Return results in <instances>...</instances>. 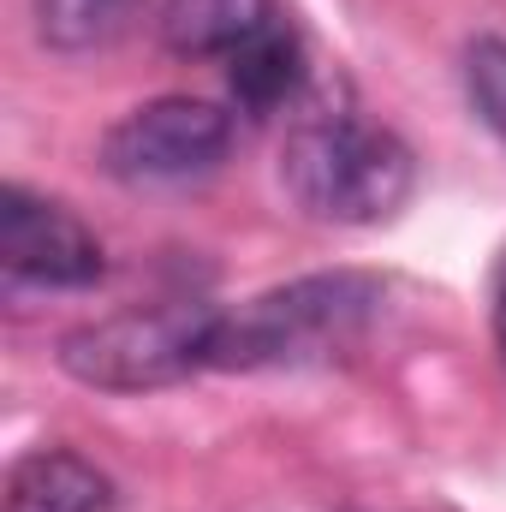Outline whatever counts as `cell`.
I'll return each instance as SVG.
<instances>
[{"mask_svg":"<svg viewBox=\"0 0 506 512\" xmlns=\"http://www.w3.org/2000/svg\"><path fill=\"white\" fill-rule=\"evenodd\" d=\"M0 268L18 286H96L102 245L72 209L24 185H6L0 191Z\"/></svg>","mask_w":506,"mask_h":512,"instance_id":"5b68a950","label":"cell"},{"mask_svg":"<svg viewBox=\"0 0 506 512\" xmlns=\"http://www.w3.org/2000/svg\"><path fill=\"white\" fill-rule=\"evenodd\" d=\"M108 477L60 447L24 453L6 477V512H108Z\"/></svg>","mask_w":506,"mask_h":512,"instance_id":"52a82bcc","label":"cell"},{"mask_svg":"<svg viewBox=\"0 0 506 512\" xmlns=\"http://www.w3.org/2000/svg\"><path fill=\"white\" fill-rule=\"evenodd\" d=\"M233 143V114H221L203 96H155L131 108L120 126L102 137V167L120 185H185L221 167Z\"/></svg>","mask_w":506,"mask_h":512,"instance_id":"277c9868","label":"cell"},{"mask_svg":"<svg viewBox=\"0 0 506 512\" xmlns=\"http://www.w3.org/2000/svg\"><path fill=\"white\" fill-rule=\"evenodd\" d=\"M221 334L215 304H155V310H120L102 322H84L60 340V370L102 393H155L179 387L209 370Z\"/></svg>","mask_w":506,"mask_h":512,"instance_id":"3957f363","label":"cell"},{"mask_svg":"<svg viewBox=\"0 0 506 512\" xmlns=\"http://www.w3.org/2000/svg\"><path fill=\"white\" fill-rule=\"evenodd\" d=\"M298 84H304V48L280 24L256 30L239 54H227V90H233V102L245 114H256V120L274 114V108H286L298 96Z\"/></svg>","mask_w":506,"mask_h":512,"instance_id":"ba28073f","label":"cell"},{"mask_svg":"<svg viewBox=\"0 0 506 512\" xmlns=\"http://www.w3.org/2000/svg\"><path fill=\"white\" fill-rule=\"evenodd\" d=\"M465 96H471L477 120L506 143V42L501 36H477L465 48Z\"/></svg>","mask_w":506,"mask_h":512,"instance_id":"30bf717a","label":"cell"},{"mask_svg":"<svg viewBox=\"0 0 506 512\" xmlns=\"http://www.w3.org/2000/svg\"><path fill=\"white\" fill-rule=\"evenodd\" d=\"M489 322H495V346L506 364V251L495 256V274H489Z\"/></svg>","mask_w":506,"mask_h":512,"instance_id":"8fae6325","label":"cell"},{"mask_svg":"<svg viewBox=\"0 0 506 512\" xmlns=\"http://www.w3.org/2000/svg\"><path fill=\"white\" fill-rule=\"evenodd\" d=\"M417 161L387 126L358 114H304L286 131L280 185L286 197L334 227H376L411 197Z\"/></svg>","mask_w":506,"mask_h":512,"instance_id":"7a4b0ae2","label":"cell"},{"mask_svg":"<svg viewBox=\"0 0 506 512\" xmlns=\"http://www.w3.org/2000/svg\"><path fill=\"white\" fill-rule=\"evenodd\" d=\"M381 310L376 274H304L274 292H262L239 310H221L215 358L209 370H304V364H334L352 352Z\"/></svg>","mask_w":506,"mask_h":512,"instance_id":"6da1fadb","label":"cell"},{"mask_svg":"<svg viewBox=\"0 0 506 512\" xmlns=\"http://www.w3.org/2000/svg\"><path fill=\"white\" fill-rule=\"evenodd\" d=\"M137 0H36V30L60 54H90L131 24Z\"/></svg>","mask_w":506,"mask_h":512,"instance_id":"9c48e42d","label":"cell"},{"mask_svg":"<svg viewBox=\"0 0 506 512\" xmlns=\"http://www.w3.org/2000/svg\"><path fill=\"white\" fill-rule=\"evenodd\" d=\"M161 48L179 60H227L274 24L268 0H167L161 6Z\"/></svg>","mask_w":506,"mask_h":512,"instance_id":"8992f818","label":"cell"}]
</instances>
